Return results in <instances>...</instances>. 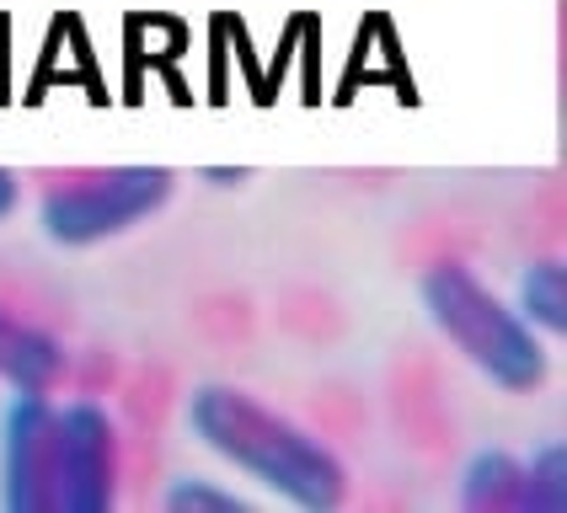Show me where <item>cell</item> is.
Instances as JSON below:
<instances>
[{"instance_id":"6da1fadb","label":"cell","mask_w":567,"mask_h":513,"mask_svg":"<svg viewBox=\"0 0 567 513\" xmlns=\"http://www.w3.org/2000/svg\"><path fill=\"white\" fill-rule=\"evenodd\" d=\"M188 433L230 471L252 477L295 509H338L348 498L343 454L321 433L300 428L279 407L257 401L236 385H198L188 396Z\"/></svg>"},{"instance_id":"9c48e42d","label":"cell","mask_w":567,"mask_h":513,"mask_svg":"<svg viewBox=\"0 0 567 513\" xmlns=\"http://www.w3.org/2000/svg\"><path fill=\"white\" fill-rule=\"evenodd\" d=\"M519 513H567V449L563 444H540L525 460Z\"/></svg>"},{"instance_id":"277c9868","label":"cell","mask_w":567,"mask_h":513,"mask_svg":"<svg viewBox=\"0 0 567 513\" xmlns=\"http://www.w3.org/2000/svg\"><path fill=\"white\" fill-rule=\"evenodd\" d=\"M118 503V428L102 401L54 412V513H107Z\"/></svg>"},{"instance_id":"7a4b0ae2","label":"cell","mask_w":567,"mask_h":513,"mask_svg":"<svg viewBox=\"0 0 567 513\" xmlns=\"http://www.w3.org/2000/svg\"><path fill=\"white\" fill-rule=\"evenodd\" d=\"M417 300L434 321V332L504 396H530L546 380L551 358H546L540 332L482 284L472 262H461V256L429 262L417 279Z\"/></svg>"},{"instance_id":"30bf717a","label":"cell","mask_w":567,"mask_h":513,"mask_svg":"<svg viewBox=\"0 0 567 513\" xmlns=\"http://www.w3.org/2000/svg\"><path fill=\"white\" fill-rule=\"evenodd\" d=\"M166 509L172 513H236L247 509L230 486H215L209 477H177L166 486Z\"/></svg>"},{"instance_id":"8992f818","label":"cell","mask_w":567,"mask_h":513,"mask_svg":"<svg viewBox=\"0 0 567 513\" xmlns=\"http://www.w3.org/2000/svg\"><path fill=\"white\" fill-rule=\"evenodd\" d=\"M70 375V353L38 321L0 311V385L11 396H49Z\"/></svg>"},{"instance_id":"52a82bcc","label":"cell","mask_w":567,"mask_h":513,"mask_svg":"<svg viewBox=\"0 0 567 513\" xmlns=\"http://www.w3.org/2000/svg\"><path fill=\"white\" fill-rule=\"evenodd\" d=\"M525 498V460H514L508 449H482L472 454L466 477H461V503L472 513H519Z\"/></svg>"},{"instance_id":"8fae6325","label":"cell","mask_w":567,"mask_h":513,"mask_svg":"<svg viewBox=\"0 0 567 513\" xmlns=\"http://www.w3.org/2000/svg\"><path fill=\"white\" fill-rule=\"evenodd\" d=\"M17 203H22V182H17L11 171H0V220H11Z\"/></svg>"},{"instance_id":"ba28073f","label":"cell","mask_w":567,"mask_h":513,"mask_svg":"<svg viewBox=\"0 0 567 513\" xmlns=\"http://www.w3.org/2000/svg\"><path fill=\"white\" fill-rule=\"evenodd\" d=\"M514 311L530 321L536 332L546 337H563L567 326V268L557 256H540L530 262L525 273H519V300H514Z\"/></svg>"},{"instance_id":"3957f363","label":"cell","mask_w":567,"mask_h":513,"mask_svg":"<svg viewBox=\"0 0 567 513\" xmlns=\"http://www.w3.org/2000/svg\"><path fill=\"white\" fill-rule=\"evenodd\" d=\"M166 166H107V171H64L38 198V224L60 247H96L134 224L156 220L172 203Z\"/></svg>"},{"instance_id":"5b68a950","label":"cell","mask_w":567,"mask_h":513,"mask_svg":"<svg viewBox=\"0 0 567 513\" xmlns=\"http://www.w3.org/2000/svg\"><path fill=\"white\" fill-rule=\"evenodd\" d=\"M54 412L49 396H11L0 412V503L11 513H54Z\"/></svg>"}]
</instances>
